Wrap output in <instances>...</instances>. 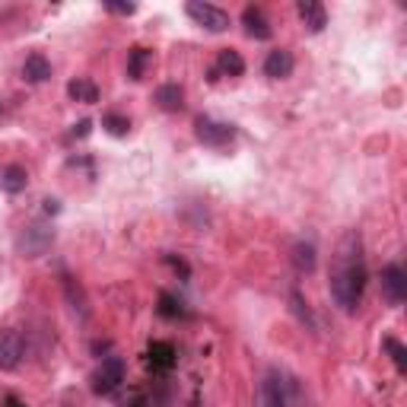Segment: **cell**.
<instances>
[{"instance_id": "cell-1", "label": "cell", "mask_w": 407, "mask_h": 407, "mask_svg": "<svg viewBox=\"0 0 407 407\" xmlns=\"http://www.w3.org/2000/svg\"><path fill=\"white\" fill-rule=\"evenodd\" d=\"M331 296L340 309L354 315L360 309L363 290H366V258H363V242L356 229H347L338 242V251H334L331 261Z\"/></svg>"}, {"instance_id": "cell-2", "label": "cell", "mask_w": 407, "mask_h": 407, "mask_svg": "<svg viewBox=\"0 0 407 407\" xmlns=\"http://www.w3.org/2000/svg\"><path fill=\"white\" fill-rule=\"evenodd\" d=\"M299 398V385L296 379H290L287 372L271 369L267 379H264V404L267 407H290Z\"/></svg>"}, {"instance_id": "cell-3", "label": "cell", "mask_w": 407, "mask_h": 407, "mask_svg": "<svg viewBox=\"0 0 407 407\" xmlns=\"http://www.w3.org/2000/svg\"><path fill=\"white\" fill-rule=\"evenodd\" d=\"M54 242V229L45 226V223H32V226H26L23 233H19V239H16V251L23 258H38L45 255L48 249H51Z\"/></svg>"}, {"instance_id": "cell-4", "label": "cell", "mask_w": 407, "mask_h": 407, "mask_svg": "<svg viewBox=\"0 0 407 407\" xmlns=\"http://www.w3.org/2000/svg\"><path fill=\"white\" fill-rule=\"evenodd\" d=\"M124 382V360L121 356H106L102 366L92 372V392L96 394H115Z\"/></svg>"}, {"instance_id": "cell-5", "label": "cell", "mask_w": 407, "mask_h": 407, "mask_svg": "<svg viewBox=\"0 0 407 407\" xmlns=\"http://www.w3.org/2000/svg\"><path fill=\"white\" fill-rule=\"evenodd\" d=\"M185 13H188L197 26H204L207 32H226L229 29V13L226 10H219V7H213V3L191 0L188 7H185Z\"/></svg>"}, {"instance_id": "cell-6", "label": "cell", "mask_w": 407, "mask_h": 407, "mask_svg": "<svg viewBox=\"0 0 407 407\" xmlns=\"http://www.w3.org/2000/svg\"><path fill=\"white\" fill-rule=\"evenodd\" d=\"M197 140L207 147H229L235 140V128L233 124H223V121L213 118H197Z\"/></svg>"}, {"instance_id": "cell-7", "label": "cell", "mask_w": 407, "mask_h": 407, "mask_svg": "<svg viewBox=\"0 0 407 407\" xmlns=\"http://www.w3.org/2000/svg\"><path fill=\"white\" fill-rule=\"evenodd\" d=\"M23 334L13 328H0V369H16L23 360Z\"/></svg>"}, {"instance_id": "cell-8", "label": "cell", "mask_w": 407, "mask_h": 407, "mask_svg": "<svg viewBox=\"0 0 407 407\" xmlns=\"http://www.w3.org/2000/svg\"><path fill=\"white\" fill-rule=\"evenodd\" d=\"M382 293L392 306H401V302L407 299V277H404V267H401V264H388L382 271Z\"/></svg>"}, {"instance_id": "cell-9", "label": "cell", "mask_w": 407, "mask_h": 407, "mask_svg": "<svg viewBox=\"0 0 407 407\" xmlns=\"http://www.w3.org/2000/svg\"><path fill=\"white\" fill-rule=\"evenodd\" d=\"M296 10H299V19L309 32H322L324 26H328V13H324V7L318 0H299Z\"/></svg>"}, {"instance_id": "cell-10", "label": "cell", "mask_w": 407, "mask_h": 407, "mask_svg": "<svg viewBox=\"0 0 407 407\" xmlns=\"http://www.w3.org/2000/svg\"><path fill=\"white\" fill-rule=\"evenodd\" d=\"M242 23H245V32L258 42H267L271 38V23L264 19V10L261 7H245L242 10Z\"/></svg>"}, {"instance_id": "cell-11", "label": "cell", "mask_w": 407, "mask_h": 407, "mask_svg": "<svg viewBox=\"0 0 407 407\" xmlns=\"http://www.w3.org/2000/svg\"><path fill=\"white\" fill-rule=\"evenodd\" d=\"M219 74H226V76H242V74H245V60H242V54L233 51V48L219 51L217 67L210 70V80H219Z\"/></svg>"}, {"instance_id": "cell-12", "label": "cell", "mask_w": 407, "mask_h": 407, "mask_svg": "<svg viewBox=\"0 0 407 407\" xmlns=\"http://www.w3.org/2000/svg\"><path fill=\"white\" fill-rule=\"evenodd\" d=\"M264 74L271 76V80H283V76L293 74V54L283 51V48H277V51L267 54V60H264Z\"/></svg>"}, {"instance_id": "cell-13", "label": "cell", "mask_w": 407, "mask_h": 407, "mask_svg": "<svg viewBox=\"0 0 407 407\" xmlns=\"http://www.w3.org/2000/svg\"><path fill=\"white\" fill-rule=\"evenodd\" d=\"M147 356H150V366H153V369L169 372L175 366V347L169 344V340H153L150 350H147Z\"/></svg>"}, {"instance_id": "cell-14", "label": "cell", "mask_w": 407, "mask_h": 407, "mask_svg": "<svg viewBox=\"0 0 407 407\" xmlns=\"http://www.w3.org/2000/svg\"><path fill=\"white\" fill-rule=\"evenodd\" d=\"M51 76V64H48L45 54H29L23 64V80L26 83H45Z\"/></svg>"}, {"instance_id": "cell-15", "label": "cell", "mask_w": 407, "mask_h": 407, "mask_svg": "<svg viewBox=\"0 0 407 407\" xmlns=\"http://www.w3.org/2000/svg\"><path fill=\"white\" fill-rule=\"evenodd\" d=\"M156 106L163 108V112H178L181 106H185V92H181L178 83H166L156 90Z\"/></svg>"}, {"instance_id": "cell-16", "label": "cell", "mask_w": 407, "mask_h": 407, "mask_svg": "<svg viewBox=\"0 0 407 407\" xmlns=\"http://www.w3.org/2000/svg\"><path fill=\"white\" fill-rule=\"evenodd\" d=\"M290 258H293V267L299 274L315 271V245H312V242H296L293 251H290Z\"/></svg>"}, {"instance_id": "cell-17", "label": "cell", "mask_w": 407, "mask_h": 407, "mask_svg": "<svg viewBox=\"0 0 407 407\" xmlns=\"http://www.w3.org/2000/svg\"><path fill=\"white\" fill-rule=\"evenodd\" d=\"M26 185H29V175L23 166H7L0 172V188L7 194H19V191H26Z\"/></svg>"}, {"instance_id": "cell-18", "label": "cell", "mask_w": 407, "mask_h": 407, "mask_svg": "<svg viewBox=\"0 0 407 407\" xmlns=\"http://www.w3.org/2000/svg\"><path fill=\"white\" fill-rule=\"evenodd\" d=\"M67 96L76 99V102H86V106H92V102H99V90L92 80H83V76H76V80H70L67 83Z\"/></svg>"}, {"instance_id": "cell-19", "label": "cell", "mask_w": 407, "mask_h": 407, "mask_svg": "<svg viewBox=\"0 0 407 407\" xmlns=\"http://www.w3.org/2000/svg\"><path fill=\"white\" fill-rule=\"evenodd\" d=\"M60 280H64V293H67V299H70V309L83 318L90 309H86V296H83V290H80V283H76L74 277H67V274H64Z\"/></svg>"}, {"instance_id": "cell-20", "label": "cell", "mask_w": 407, "mask_h": 407, "mask_svg": "<svg viewBox=\"0 0 407 407\" xmlns=\"http://www.w3.org/2000/svg\"><path fill=\"white\" fill-rule=\"evenodd\" d=\"M147 60H150V51H147V48H131V54H128V76L131 80H140V76H144Z\"/></svg>"}, {"instance_id": "cell-21", "label": "cell", "mask_w": 407, "mask_h": 407, "mask_svg": "<svg viewBox=\"0 0 407 407\" xmlns=\"http://www.w3.org/2000/svg\"><path fill=\"white\" fill-rule=\"evenodd\" d=\"M159 315L163 318H185V309H181V302L175 299V296H169V293H163L159 296Z\"/></svg>"}, {"instance_id": "cell-22", "label": "cell", "mask_w": 407, "mask_h": 407, "mask_svg": "<svg viewBox=\"0 0 407 407\" xmlns=\"http://www.w3.org/2000/svg\"><path fill=\"white\" fill-rule=\"evenodd\" d=\"M385 350L392 354L398 372H407V350H404V344H401V340H394V338H385Z\"/></svg>"}, {"instance_id": "cell-23", "label": "cell", "mask_w": 407, "mask_h": 407, "mask_svg": "<svg viewBox=\"0 0 407 407\" xmlns=\"http://www.w3.org/2000/svg\"><path fill=\"white\" fill-rule=\"evenodd\" d=\"M102 128H106L108 134H115V137H124L131 131V121L121 118V115H106V118H102Z\"/></svg>"}, {"instance_id": "cell-24", "label": "cell", "mask_w": 407, "mask_h": 407, "mask_svg": "<svg viewBox=\"0 0 407 407\" xmlns=\"http://www.w3.org/2000/svg\"><path fill=\"white\" fill-rule=\"evenodd\" d=\"M290 302H293V312H296V315H299L302 322H309L312 328H315V318H312V312L306 309V302H302V296L296 293V290H293V293H290Z\"/></svg>"}, {"instance_id": "cell-25", "label": "cell", "mask_w": 407, "mask_h": 407, "mask_svg": "<svg viewBox=\"0 0 407 407\" xmlns=\"http://www.w3.org/2000/svg\"><path fill=\"white\" fill-rule=\"evenodd\" d=\"M106 10H108V13H118V16H131L137 7H134V3H112V0H108Z\"/></svg>"}, {"instance_id": "cell-26", "label": "cell", "mask_w": 407, "mask_h": 407, "mask_svg": "<svg viewBox=\"0 0 407 407\" xmlns=\"http://www.w3.org/2000/svg\"><path fill=\"white\" fill-rule=\"evenodd\" d=\"M90 131H92V121L90 118H83L80 124H74V137H80V140H83V137H90Z\"/></svg>"}, {"instance_id": "cell-27", "label": "cell", "mask_w": 407, "mask_h": 407, "mask_svg": "<svg viewBox=\"0 0 407 407\" xmlns=\"http://www.w3.org/2000/svg\"><path fill=\"white\" fill-rule=\"evenodd\" d=\"M166 261H169V264H172V267H175V271H178V274H181V277H188V274H191V271H188V264L181 261V258H172V255H166Z\"/></svg>"}, {"instance_id": "cell-28", "label": "cell", "mask_w": 407, "mask_h": 407, "mask_svg": "<svg viewBox=\"0 0 407 407\" xmlns=\"http://www.w3.org/2000/svg\"><path fill=\"white\" fill-rule=\"evenodd\" d=\"M131 407H147V398H144V394H137V398L131 401Z\"/></svg>"}, {"instance_id": "cell-29", "label": "cell", "mask_w": 407, "mask_h": 407, "mask_svg": "<svg viewBox=\"0 0 407 407\" xmlns=\"http://www.w3.org/2000/svg\"><path fill=\"white\" fill-rule=\"evenodd\" d=\"M45 210H48V213H58V210H60L58 201H45Z\"/></svg>"}, {"instance_id": "cell-30", "label": "cell", "mask_w": 407, "mask_h": 407, "mask_svg": "<svg viewBox=\"0 0 407 407\" xmlns=\"http://www.w3.org/2000/svg\"><path fill=\"white\" fill-rule=\"evenodd\" d=\"M7 407H26V404H19L16 398H7Z\"/></svg>"}]
</instances>
